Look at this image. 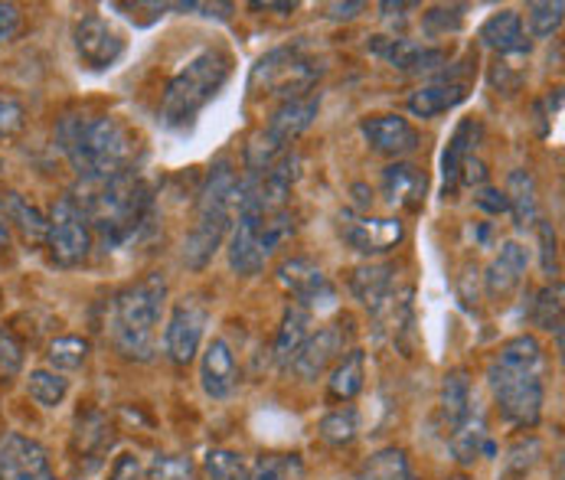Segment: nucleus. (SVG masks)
Instances as JSON below:
<instances>
[{"mask_svg":"<svg viewBox=\"0 0 565 480\" xmlns=\"http://www.w3.org/2000/svg\"><path fill=\"white\" fill-rule=\"evenodd\" d=\"M76 203L88 220L92 239H98L105 252L145 239L158 220L154 190L135 170L98 183H82Z\"/></svg>","mask_w":565,"mask_h":480,"instance_id":"obj_1","label":"nucleus"},{"mask_svg":"<svg viewBox=\"0 0 565 480\" xmlns=\"http://www.w3.org/2000/svg\"><path fill=\"white\" fill-rule=\"evenodd\" d=\"M487 390L507 425L533 428L546 405V353L533 333L507 340L487 363Z\"/></svg>","mask_w":565,"mask_h":480,"instance_id":"obj_2","label":"nucleus"},{"mask_svg":"<svg viewBox=\"0 0 565 480\" xmlns=\"http://www.w3.org/2000/svg\"><path fill=\"white\" fill-rule=\"evenodd\" d=\"M56 148L82 183H98L135 170L138 138L111 115H66L56 125Z\"/></svg>","mask_w":565,"mask_h":480,"instance_id":"obj_3","label":"nucleus"},{"mask_svg":"<svg viewBox=\"0 0 565 480\" xmlns=\"http://www.w3.org/2000/svg\"><path fill=\"white\" fill-rule=\"evenodd\" d=\"M167 308V278L161 271L121 288L108 301L105 333L111 346L135 363H151L158 356V330Z\"/></svg>","mask_w":565,"mask_h":480,"instance_id":"obj_4","label":"nucleus"},{"mask_svg":"<svg viewBox=\"0 0 565 480\" xmlns=\"http://www.w3.org/2000/svg\"><path fill=\"white\" fill-rule=\"evenodd\" d=\"M239 200V173L233 158H216L206 170V180L196 196V220L183 239V265L200 271L213 262L223 239L233 230Z\"/></svg>","mask_w":565,"mask_h":480,"instance_id":"obj_5","label":"nucleus"},{"mask_svg":"<svg viewBox=\"0 0 565 480\" xmlns=\"http://www.w3.org/2000/svg\"><path fill=\"white\" fill-rule=\"evenodd\" d=\"M230 76H233V56L223 46L200 50L163 88L161 108H158L163 131L193 128L200 111L223 92Z\"/></svg>","mask_w":565,"mask_h":480,"instance_id":"obj_6","label":"nucleus"},{"mask_svg":"<svg viewBox=\"0 0 565 480\" xmlns=\"http://www.w3.org/2000/svg\"><path fill=\"white\" fill-rule=\"evenodd\" d=\"M318 111H321V92H311V95L281 102L271 111L268 125L245 145V170L248 173H258V170L271 167L281 154H288L291 145L315 125Z\"/></svg>","mask_w":565,"mask_h":480,"instance_id":"obj_7","label":"nucleus"},{"mask_svg":"<svg viewBox=\"0 0 565 480\" xmlns=\"http://www.w3.org/2000/svg\"><path fill=\"white\" fill-rule=\"evenodd\" d=\"M323 66L308 53L305 43L295 46H278L271 53H265L248 76V98L252 95H281L288 98H301L311 95L315 85L321 79Z\"/></svg>","mask_w":565,"mask_h":480,"instance_id":"obj_8","label":"nucleus"},{"mask_svg":"<svg viewBox=\"0 0 565 480\" xmlns=\"http://www.w3.org/2000/svg\"><path fill=\"white\" fill-rule=\"evenodd\" d=\"M92 230H88V220L79 210V203L73 196H63L50 206V216H46V245H50V255L56 258V265H79L88 258L92 252Z\"/></svg>","mask_w":565,"mask_h":480,"instance_id":"obj_9","label":"nucleus"},{"mask_svg":"<svg viewBox=\"0 0 565 480\" xmlns=\"http://www.w3.org/2000/svg\"><path fill=\"white\" fill-rule=\"evenodd\" d=\"M278 281L281 288L295 298V305L301 311L315 314H327L337 311V285L323 275V268H318L311 258H288L278 268Z\"/></svg>","mask_w":565,"mask_h":480,"instance_id":"obj_10","label":"nucleus"},{"mask_svg":"<svg viewBox=\"0 0 565 480\" xmlns=\"http://www.w3.org/2000/svg\"><path fill=\"white\" fill-rule=\"evenodd\" d=\"M73 46L88 73H108L125 56V36L102 13H85L73 26Z\"/></svg>","mask_w":565,"mask_h":480,"instance_id":"obj_11","label":"nucleus"},{"mask_svg":"<svg viewBox=\"0 0 565 480\" xmlns=\"http://www.w3.org/2000/svg\"><path fill=\"white\" fill-rule=\"evenodd\" d=\"M206 327H210L206 305H200L196 298L177 301L170 318H167V327H163V353H167V360L177 363V366L193 363V356L203 346Z\"/></svg>","mask_w":565,"mask_h":480,"instance_id":"obj_12","label":"nucleus"},{"mask_svg":"<svg viewBox=\"0 0 565 480\" xmlns=\"http://www.w3.org/2000/svg\"><path fill=\"white\" fill-rule=\"evenodd\" d=\"M340 239L360 255H383L393 252L405 239V223L399 216H370L356 210H343L337 216Z\"/></svg>","mask_w":565,"mask_h":480,"instance_id":"obj_13","label":"nucleus"},{"mask_svg":"<svg viewBox=\"0 0 565 480\" xmlns=\"http://www.w3.org/2000/svg\"><path fill=\"white\" fill-rule=\"evenodd\" d=\"M0 480H60L46 448L23 435V431H7L0 438Z\"/></svg>","mask_w":565,"mask_h":480,"instance_id":"obj_14","label":"nucleus"},{"mask_svg":"<svg viewBox=\"0 0 565 480\" xmlns=\"http://www.w3.org/2000/svg\"><path fill=\"white\" fill-rule=\"evenodd\" d=\"M366 50L376 60H383L393 70H399V73H438L451 60L448 50L428 46V43H415V40H405V36H373L366 43Z\"/></svg>","mask_w":565,"mask_h":480,"instance_id":"obj_15","label":"nucleus"},{"mask_svg":"<svg viewBox=\"0 0 565 480\" xmlns=\"http://www.w3.org/2000/svg\"><path fill=\"white\" fill-rule=\"evenodd\" d=\"M350 333H353V330H347V323H340V320H337V323H327V327H321L318 333H311V337L305 340L301 353L295 356L291 373H295V376H301V380H308V383H311V380H318L333 360H340V356H343Z\"/></svg>","mask_w":565,"mask_h":480,"instance_id":"obj_16","label":"nucleus"},{"mask_svg":"<svg viewBox=\"0 0 565 480\" xmlns=\"http://www.w3.org/2000/svg\"><path fill=\"white\" fill-rule=\"evenodd\" d=\"M347 285H350L353 298H356L373 318L383 314V311L396 301V295H399L396 265H390V262H370V265L353 268Z\"/></svg>","mask_w":565,"mask_h":480,"instance_id":"obj_17","label":"nucleus"},{"mask_svg":"<svg viewBox=\"0 0 565 480\" xmlns=\"http://www.w3.org/2000/svg\"><path fill=\"white\" fill-rule=\"evenodd\" d=\"M360 135L370 145V151L383 158H405L418 148V131L403 115H370L360 121Z\"/></svg>","mask_w":565,"mask_h":480,"instance_id":"obj_18","label":"nucleus"},{"mask_svg":"<svg viewBox=\"0 0 565 480\" xmlns=\"http://www.w3.org/2000/svg\"><path fill=\"white\" fill-rule=\"evenodd\" d=\"M478 43L497 53L500 60H526L530 36L523 30V17L516 10H497L478 26Z\"/></svg>","mask_w":565,"mask_h":480,"instance_id":"obj_19","label":"nucleus"},{"mask_svg":"<svg viewBox=\"0 0 565 480\" xmlns=\"http://www.w3.org/2000/svg\"><path fill=\"white\" fill-rule=\"evenodd\" d=\"M200 383H203V393L210 399H230L239 386V366H236V353L233 346L216 337L206 343L203 356H200Z\"/></svg>","mask_w":565,"mask_h":480,"instance_id":"obj_20","label":"nucleus"},{"mask_svg":"<svg viewBox=\"0 0 565 480\" xmlns=\"http://www.w3.org/2000/svg\"><path fill=\"white\" fill-rule=\"evenodd\" d=\"M425 190H428V180H425L422 167H415L408 160H396L383 170L380 193H383L386 206H393V210H408V213L422 210Z\"/></svg>","mask_w":565,"mask_h":480,"instance_id":"obj_21","label":"nucleus"},{"mask_svg":"<svg viewBox=\"0 0 565 480\" xmlns=\"http://www.w3.org/2000/svg\"><path fill=\"white\" fill-rule=\"evenodd\" d=\"M484 138V125L478 118H461L458 128L451 131L445 151H441V180H445V196L461 186V170L465 163L478 154V145Z\"/></svg>","mask_w":565,"mask_h":480,"instance_id":"obj_22","label":"nucleus"},{"mask_svg":"<svg viewBox=\"0 0 565 480\" xmlns=\"http://www.w3.org/2000/svg\"><path fill=\"white\" fill-rule=\"evenodd\" d=\"M526 265H530V248L523 242H503L484 271L487 295L490 298H507L510 291H516L523 285Z\"/></svg>","mask_w":565,"mask_h":480,"instance_id":"obj_23","label":"nucleus"},{"mask_svg":"<svg viewBox=\"0 0 565 480\" xmlns=\"http://www.w3.org/2000/svg\"><path fill=\"white\" fill-rule=\"evenodd\" d=\"M448 448H451V458L458 465H475L481 455H493V445H490V435H487V415L484 408H481V402L471 405V412L448 428Z\"/></svg>","mask_w":565,"mask_h":480,"instance_id":"obj_24","label":"nucleus"},{"mask_svg":"<svg viewBox=\"0 0 565 480\" xmlns=\"http://www.w3.org/2000/svg\"><path fill=\"white\" fill-rule=\"evenodd\" d=\"M468 95H471V92H468V85H461V82H428V85H422V88H415V92L408 95L405 108H408L412 118L431 121V118H438V115L458 108L461 102H468Z\"/></svg>","mask_w":565,"mask_h":480,"instance_id":"obj_25","label":"nucleus"},{"mask_svg":"<svg viewBox=\"0 0 565 480\" xmlns=\"http://www.w3.org/2000/svg\"><path fill=\"white\" fill-rule=\"evenodd\" d=\"M363 383H366V353L363 350H347L337 366L330 370V380H327V402H353L363 393Z\"/></svg>","mask_w":565,"mask_h":480,"instance_id":"obj_26","label":"nucleus"},{"mask_svg":"<svg viewBox=\"0 0 565 480\" xmlns=\"http://www.w3.org/2000/svg\"><path fill=\"white\" fill-rule=\"evenodd\" d=\"M507 213H513L516 226H536L540 223V200H536V180L530 170H510L507 177Z\"/></svg>","mask_w":565,"mask_h":480,"instance_id":"obj_27","label":"nucleus"},{"mask_svg":"<svg viewBox=\"0 0 565 480\" xmlns=\"http://www.w3.org/2000/svg\"><path fill=\"white\" fill-rule=\"evenodd\" d=\"M308 337H311V314L301 311L298 305H291V308L285 311V318H281L278 337H275V350H271L278 370H291V363H295V356L301 353V346H305Z\"/></svg>","mask_w":565,"mask_h":480,"instance_id":"obj_28","label":"nucleus"},{"mask_svg":"<svg viewBox=\"0 0 565 480\" xmlns=\"http://www.w3.org/2000/svg\"><path fill=\"white\" fill-rule=\"evenodd\" d=\"M115 435L111 425L102 412H79L76 418V451L82 458H88L92 465H98L105 458V451L111 448Z\"/></svg>","mask_w":565,"mask_h":480,"instance_id":"obj_29","label":"nucleus"},{"mask_svg":"<svg viewBox=\"0 0 565 480\" xmlns=\"http://www.w3.org/2000/svg\"><path fill=\"white\" fill-rule=\"evenodd\" d=\"M471 405H478V393L468 380L465 370H451L441 383V418L445 428H451L458 418H465L471 412Z\"/></svg>","mask_w":565,"mask_h":480,"instance_id":"obj_30","label":"nucleus"},{"mask_svg":"<svg viewBox=\"0 0 565 480\" xmlns=\"http://www.w3.org/2000/svg\"><path fill=\"white\" fill-rule=\"evenodd\" d=\"M0 216L3 223H13L26 242H46V216L36 206H30L20 193H3Z\"/></svg>","mask_w":565,"mask_h":480,"instance_id":"obj_31","label":"nucleus"},{"mask_svg":"<svg viewBox=\"0 0 565 480\" xmlns=\"http://www.w3.org/2000/svg\"><path fill=\"white\" fill-rule=\"evenodd\" d=\"M353 480H415V471L403 448H380L360 465Z\"/></svg>","mask_w":565,"mask_h":480,"instance_id":"obj_32","label":"nucleus"},{"mask_svg":"<svg viewBox=\"0 0 565 480\" xmlns=\"http://www.w3.org/2000/svg\"><path fill=\"white\" fill-rule=\"evenodd\" d=\"M88 353H92V343H88L85 337L70 333V337H56V340L50 343L46 363H50L53 373H76V370L85 366Z\"/></svg>","mask_w":565,"mask_h":480,"instance_id":"obj_33","label":"nucleus"},{"mask_svg":"<svg viewBox=\"0 0 565 480\" xmlns=\"http://www.w3.org/2000/svg\"><path fill=\"white\" fill-rule=\"evenodd\" d=\"M26 396L40 408H56L70 396V380L53 370H30L26 376Z\"/></svg>","mask_w":565,"mask_h":480,"instance_id":"obj_34","label":"nucleus"},{"mask_svg":"<svg viewBox=\"0 0 565 480\" xmlns=\"http://www.w3.org/2000/svg\"><path fill=\"white\" fill-rule=\"evenodd\" d=\"M530 318L536 327L556 333V340L563 343V281H553L536 295V301L530 305Z\"/></svg>","mask_w":565,"mask_h":480,"instance_id":"obj_35","label":"nucleus"},{"mask_svg":"<svg viewBox=\"0 0 565 480\" xmlns=\"http://www.w3.org/2000/svg\"><path fill=\"white\" fill-rule=\"evenodd\" d=\"M565 20V3L563 0H546V3H526V36L530 40H553L559 33Z\"/></svg>","mask_w":565,"mask_h":480,"instance_id":"obj_36","label":"nucleus"},{"mask_svg":"<svg viewBox=\"0 0 565 480\" xmlns=\"http://www.w3.org/2000/svg\"><path fill=\"white\" fill-rule=\"evenodd\" d=\"M318 431H321V438L327 445L343 448V445H350L360 435V415H356V408L340 405V408H333V412L323 415Z\"/></svg>","mask_w":565,"mask_h":480,"instance_id":"obj_37","label":"nucleus"},{"mask_svg":"<svg viewBox=\"0 0 565 480\" xmlns=\"http://www.w3.org/2000/svg\"><path fill=\"white\" fill-rule=\"evenodd\" d=\"M248 480H305L301 455H262L252 468Z\"/></svg>","mask_w":565,"mask_h":480,"instance_id":"obj_38","label":"nucleus"},{"mask_svg":"<svg viewBox=\"0 0 565 480\" xmlns=\"http://www.w3.org/2000/svg\"><path fill=\"white\" fill-rule=\"evenodd\" d=\"M203 474H206V480H248V465L239 451L210 448L203 458Z\"/></svg>","mask_w":565,"mask_h":480,"instance_id":"obj_39","label":"nucleus"},{"mask_svg":"<svg viewBox=\"0 0 565 480\" xmlns=\"http://www.w3.org/2000/svg\"><path fill=\"white\" fill-rule=\"evenodd\" d=\"M148 480H200V468L186 455L163 451L154 455V461L148 465Z\"/></svg>","mask_w":565,"mask_h":480,"instance_id":"obj_40","label":"nucleus"},{"mask_svg":"<svg viewBox=\"0 0 565 480\" xmlns=\"http://www.w3.org/2000/svg\"><path fill=\"white\" fill-rule=\"evenodd\" d=\"M465 3H451V7H431L428 13H422V30L431 36V40H441L448 33H458L461 23H465Z\"/></svg>","mask_w":565,"mask_h":480,"instance_id":"obj_41","label":"nucleus"},{"mask_svg":"<svg viewBox=\"0 0 565 480\" xmlns=\"http://www.w3.org/2000/svg\"><path fill=\"white\" fill-rule=\"evenodd\" d=\"M23 370V346L20 340L0 327V386H7Z\"/></svg>","mask_w":565,"mask_h":480,"instance_id":"obj_42","label":"nucleus"},{"mask_svg":"<svg viewBox=\"0 0 565 480\" xmlns=\"http://www.w3.org/2000/svg\"><path fill=\"white\" fill-rule=\"evenodd\" d=\"M490 85L493 88H500V92H507V95H513L520 85H523V79H526V73H523V60H500L497 56V66L490 70Z\"/></svg>","mask_w":565,"mask_h":480,"instance_id":"obj_43","label":"nucleus"},{"mask_svg":"<svg viewBox=\"0 0 565 480\" xmlns=\"http://www.w3.org/2000/svg\"><path fill=\"white\" fill-rule=\"evenodd\" d=\"M23 121H26L23 105L17 98H10V95H0V138L17 135L23 128Z\"/></svg>","mask_w":565,"mask_h":480,"instance_id":"obj_44","label":"nucleus"},{"mask_svg":"<svg viewBox=\"0 0 565 480\" xmlns=\"http://www.w3.org/2000/svg\"><path fill=\"white\" fill-rule=\"evenodd\" d=\"M141 478H145V465H141V458H138V455H131V451L118 455V458H115V465H111V471H108V480H141Z\"/></svg>","mask_w":565,"mask_h":480,"instance_id":"obj_45","label":"nucleus"},{"mask_svg":"<svg viewBox=\"0 0 565 480\" xmlns=\"http://www.w3.org/2000/svg\"><path fill=\"white\" fill-rule=\"evenodd\" d=\"M475 206L490 213V216H500V213H507V196H503V190L478 186V190H475Z\"/></svg>","mask_w":565,"mask_h":480,"instance_id":"obj_46","label":"nucleus"},{"mask_svg":"<svg viewBox=\"0 0 565 480\" xmlns=\"http://www.w3.org/2000/svg\"><path fill=\"white\" fill-rule=\"evenodd\" d=\"M540 230V242H543V271L546 275H556V230L550 223H536Z\"/></svg>","mask_w":565,"mask_h":480,"instance_id":"obj_47","label":"nucleus"},{"mask_svg":"<svg viewBox=\"0 0 565 480\" xmlns=\"http://www.w3.org/2000/svg\"><path fill=\"white\" fill-rule=\"evenodd\" d=\"M17 26H20V13H17V7H13V3H0V43L13 40Z\"/></svg>","mask_w":565,"mask_h":480,"instance_id":"obj_48","label":"nucleus"},{"mask_svg":"<svg viewBox=\"0 0 565 480\" xmlns=\"http://www.w3.org/2000/svg\"><path fill=\"white\" fill-rule=\"evenodd\" d=\"M177 10H203V17H216V20H230L233 17V3H177Z\"/></svg>","mask_w":565,"mask_h":480,"instance_id":"obj_49","label":"nucleus"},{"mask_svg":"<svg viewBox=\"0 0 565 480\" xmlns=\"http://www.w3.org/2000/svg\"><path fill=\"white\" fill-rule=\"evenodd\" d=\"M363 10V3H330L327 7V20H353Z\"/></svg>","mask_w":565,"mask_h":480,"instance_id":"obj_50","label":"nucleus"},{"mask_svg":"<svg viewBox=\"0 0 565 480\" xmlns=\"http://www.w3.org/2000/svg\"><path fill=\"white\" fill-rule=\"evenodd\" d=\"M418 3H380V10H383V17L390 20V17H403V10H415Z\"/></svg>","mask_w":565,"mask_h":480,"instance_id":"obj_51","label":"nucleus"},{"mask_svg":"<svg viewBox=\"0 0 565 480\" xmlns=\"http://www.w3.org/2000/svg\"><path fill=\"white\" fill-rule=\"evenodd\" d=\"M252 10H285V13H291V10H298V3H252Z\"/></svg>","mask_w":565,"mask_h":480,"instance_id":"obj_52","label":"nucleus"},{"mask_svg":"<svg viewBox=\"0 0 565 480\" xmlns=\"http://www.w3.org/2000/svg\"><path fill=\"white\" fill-rule=\"evenodd\" d=\"M7 242H10V230H7V223H3V216H0V252L7 248Z\"/></svg>","mask_w":565,"mask_h":480,"instance_id":"obj_53","label":"nucleus"}]
</instances>
